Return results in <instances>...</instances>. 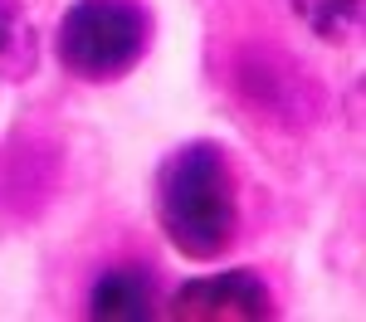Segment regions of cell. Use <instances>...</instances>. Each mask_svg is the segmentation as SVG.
Segmentation results:
<instances>
[{
	"instance_id": "6",
	"label": "cell",
	"mask_w": 366,
	"mask_h": 322,
	"mask_svg": "<svg viewBox=\"0 0 366 322\" xmlns=\"http://www.w3.org/2000/svg\"><path fill=\"white\" fill-rule=\"evenodd\" d=\"M288 10H293V20L317 34L322 44H347V39H357V29H362V10L366 0H288Z\"/></svg>"
},
{
	"instance_id": "1",
	"label": "cell",
	"mask_w": 366,
	"mask_h": 322,
	"mask_svg": "<svg viewBox=\"0 0 366 322\" xmlns=\"http://www.w3.org/2000/svg\"><path fill=\"white\" fill-rule=\"evenodd\" d=\"M152 205L167 244L191 263L225 259L239 239L244 205H239V171L225 142L215 137H191L176 142L157 161L152 181Z\"/></svg>"
},
{
	"instance_id": "2",
	"label": "cell",
	"mask_w": 366,
	"mask_h": 322,
	"mask_svg": "<svg viewBox=\"0 0 366 322\" xmlns=\"http://www.w3.org/2000/svg\"><path fill=\"white\" fill-rule=\"evenodd\" d=\"M157 15L147 0H74L54 29L59 69L79 84H122L152 54Z\"/></svg>"
},
{
	"instance_id": "4",
	"label": "cell",
	"mask_w": 366,
	"mask_h": 322,
	"mask_svg": "<svg viewBox=\"0 0 366 322\" xmlns=\"http://www.w3.org/2000/svg\"><path fill=\"white\" fill-rule=\"evenodd\" d=\"M84 313L98 322H147L162 313V283L152 263H113L88 283Z\"/></svg>"
},
{
	"instance_id": "5",
	"label": "cell",
	"mask_w": 366,
	"mask_h": 322,
	"mask_svg": "<svg viewBox=\"0 0 366 322\" xmlns=\"http://www.w3.org/2000/svg\"><path fill=\"white\" fill-rule=\"evenodd\" d=\"M39 74V34L25 0H0V79L25 84Z\"/></svg>"
},
{
	"instance_id": "3",
	"label": "cell",
	"mask_w": 366,
	"mask_h": 322,
	"mask_svg": "<svg viewBox=\"0 0 366 322\" xmlns=\"http://www.w3.org/2000/svg\"><path fill=\"white\" fill-rule=\"evenodd\" d=\"M167 313L176 322H269L279 318V298L259 268H220L186 278L171 293Z\"/></svg>"
}]
</instances>
